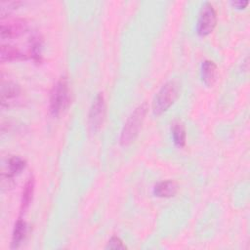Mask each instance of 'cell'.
Instances as JSON below:
<instances>
[{
  "mask_svg": "<svg viewBox=\"0 0 250 250\" xmlns=\"http://www.w3.org/2000/svg\"><path fill=\"white\" fill-rule=\"evenodd\" d=\"M146 112L147 104L146 103H143L142 104L137 106L134 109V111L130 114L121 131L120 144L122 146L130 145L137 138L144 123V120L146 118Z\"/></svg>",
  "mask_w": 250,
  "mask_h": 250,
  "instance_id": "obj_1",
  "label": "cell"
},
{
  "mask_svg": "<svg viewBox=\"0 0 250 250\" xmlns=\"http://www.w3.org/2000/svg\"><path fill=\"white\" fill-rule=\"evenodd\" d=\"M50 112L54 116L60 115L69 105L70 90L66 77H61L53 86L49 101Z\"/></svg>",
  "mask_w": 250,
  "mask_h": 250,
  "instance_id": "obj_2",
  "label": "cell"
},
{
  "mask_svg": "<svg viewBox=\"0 0 250 250\" xmlns=\"http://www.w3.org/2000/svg\"><path fill=\"white\" fill-rule=\"evenodd\" d=\"M179 96V84L176 81L165 83L155 95L152 102L153 114L158 116L165 112L177 100Z\"/></svg>",
  "mask_w": 250,
  "mask_h": 250,
  "instance_id": "obj_3",
  "label": "cell"
},
{
  "mask_svg": "<svg viewBox=\"0 0 250 250\" xmlns=\"http://www.w3.org/2000/svg\"><path fill=\"white\" fill-rule=\"evenodd\" d=\"M216 23H217V13L215 8L211 3H205L204 5H202L198 15V20L196 24V30L198 35L206 36L210 34L215 28Z\"/></svg>",
  "mask_w": 250,
  "mask_h": 250,
  "instance_id": "obj_4",
  "label": "cell"
},
{
  "mask_svg": "<svg viewBox=\"0 0 250 250\" xmlns=\"http://www.w3.org/2000/svg\"><path fill=\"white\" fill-rule=\"evenodd\" d=\"M106 114V104L102 93L95 98L89 112V127L93 132H97L103 126Z\"/></svg>",
  "mask_w": 250,
  "mask_h": 250,
  "instance_id": "obj_5",
  "label": "cell"
},
{
  "mask_svg": "<svg viewBox=\"0 0 250 250\" xmlns=\"http://www.w3.org/2000/svg\"><path fill=\"white\" fill-rule=\"evenodd\" d=\"M27 29V23L23 19H10L2 21L0 25V36L2 39L17 37Z\"/></svg>",
  "mask_w": 250,
  "mask_h": 250,
  "instance_id": "obj_6",
  "label": "cell"
},
{
  "mask_svg": "<svg viewBox=\"0 0 250 250\" xmlns=\"http://www.w3.org/2000/svg\"><path fill=\"white\" fill-rule=\"evenodd\" d=\"M21 87L12 81L2 82L1 86V105L10 106L13 104L21 96Z\"/></svg>",
  "mask_w": 250,
  "mask_h": 250,
  "instance_id": "obj_7",
  "label": "cell"
},
{
  "mask_svg": "<svg viewBox=\"0 0 250 250\" xmlns=\"http://www.w3.org/2000/svg\"><path fill=\"white\" fill-rule=\"evenodd\" d=\"M0 58H1V62H11V61L26 60L28 56L26 54H23L19 48L15 46H12L9 44L7 45L3 44L0 50Z\"/></svg>",
  "mask_w": 250,
  "mask_h": 250,
  "instance_id": "obj_8",
  "label": "cell"
},
{
  "mask_svg": "<svg viewBox=\"0 0 250 250\" xmlns=\"http://www.w3.org/2000/svg\"><path fill=\"white\" fill-rule=\"evenodd\" d=\"M217 77V65L212 61H204L201 65V78L205 85L212 86Z\"/></svg>",
  "mask_w": 250,
  "mask_h": 250,
  "instance_id": "obj_9",
  "label": "cell"
},
{
  "mask_svg": "<svg viewBox=\"0 0 250 250\" xmlns=\"http://www.w3.org/2000/svg\"><path fill=\"white\" fill-rule=\"evenodd\" d=\"M177 190L178 185L174 181H163L154 187L153 193L157 197H171L176 194Z\"/></svg>",
  "mask_w": 250,
  "mask_h": 250,
  "instance_id": "obj_10",
  "label": "cell"
},
{
  "mask_svg": "<svg viewBox=\"0 0 250 250\" xmlns=\"http://www.w3.org/2000/svg\"><path fill=\"white\" fill-rule=\"evenodd\" d=\"M33 191H34V178L30 176L22 189L21 193V211L23 213L24 211L27 210L28 206L30 205V202L32 201V196H33Z\"/></svg>",
  "mask_w": 250,
  "mask_h": 250,
  "instance_id": "obj_11",
  "label": "cell"
},
{
  "mask_svg": "<svg viewBox=\"0 0 250 250\" xmlns=\"http://www.w3.org/2000/svg\"><path fill=\"white\" fill-rule=\"evenodd\" d=\"M26 165V161L20 156H12L8 159V173L6 175H2L12 179L14 176L20 174Z\"/></svg>",
  "mask_w": 250,
  "mask_h": 250,
  "instance_id": "obj_12",
  "label": "cell"
},
{
  "mask_svg": "<svg viewBox=\"0 0 250 250\" xmlns=\"http://www.w3.org/2000/svg\"><path fill=\"white\" fill-rule=\"evenodd\" d=\"M25 233H26V224L22 220L20 219L15 224V227L13 229L11 247L12 248L19 247V245L21 243L22 239L24 238Z\"/></svg>",
  "mask_w": 250,
  "mask_h": 250,
  "instance_id": "obj_13",
  "label": "cell"
},
{
  "mask_svg": "<svg viewBox=\"0 0 250 250\" xmlns=\"http://www.w3.org/2000/svg\"><path fill=\"white\" fill-rule=\"evenodd\" d=\"M172 137L174 144L182 147L186 144V129L183 123L181 122H175L172 127Z\"/></svg>",
  "mask_w": 250,
  "mask_h": 250,
  "instance_id": "obj_14",
  "label": "cell"
},
{
  "mask_svg": "<svg viewBox=\"0 0 250 250\" xmlns=\"http://www.w3.org/2000/svg\"><path fill=\"white\" fill-rule=\"evenodd\" d=\"M21 4V2H18V1H14V2H5V3H1V17L3 18L7 13H9L11 10L17 9L18 6H20Z\"/></svg>",
  "mask_w": 250,
  "mask_h": 250,
  "instance_id": "obj_15",
  "label": "cell"
},
{
  "mask_svg": "<svg viewBox=\"0 0 250 250\" xmlns=\"http://www.w3.org/2000/svg\"><path fill=\"white\" fill-rule=\"evenodd\" d=\"M106 249H124L126 246L123 244L122 240L117 236H112L109 241L107 242V245L105 246Z\"/></svg>",
  "mask_w": 250,
  "mask_h": 250,
  "instance_id": "obj_16",
  "label": "cell"
},
{
  "mask_svg": "<svg viewBox=\"0 0 250 250\" xmlns=\"http://www.w3.org/2000/svg\"><path fill=\"white\" fill-rule=\"evenodd\" d=\"M249 4L248 1H234L231 2V5L236 9H244Z\"/></svg>",
  "mask_w": 250,
  "mask_h": 250,
  "instance_id": "obj_17",
  "label": "cell"
}]
</instances>
